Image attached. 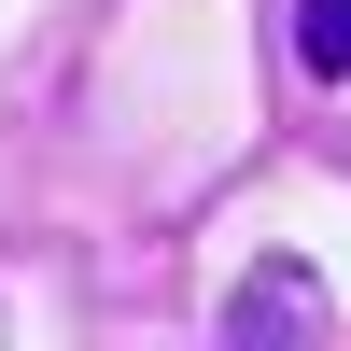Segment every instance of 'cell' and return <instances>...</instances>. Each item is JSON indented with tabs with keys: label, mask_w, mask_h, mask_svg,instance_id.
<instances>
[{
	"label": "cell",
	"mask_w": 351,
	"mask_h": 351,
	"mask_svg": "<svg viewBox=\"0 0 351 351\" xmlns=\"http://www.w3.org/2000/svg\"><path fill=\"white\" fill-rule=\"evenodd\" d=\"M281 324H324V281L309 267H253L239 309H225V337H281Z\"/></svg>",
	"instance_id": "cell-1"
},
{
	"label": "cell",
	"mask_w": 351,
	"mask_h": 351,
	"mask_svg": "<svg viewBox=\"0 0 351 351\" xmlns=\"http://www.w3.org/2000/svg\"><path fill=\"white\" fill-rule=\"evenodd\" d=\"M295 71L309 84H351V0H295Z\"/></svg>",
	"instance_id": "cell-2"
}]
</instances>
